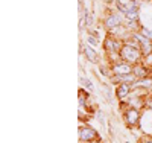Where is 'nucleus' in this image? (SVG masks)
<instances>
[{"instance_id": "nucleus-5", "label": "nucleus", "mask_w": 152, "mask_h": 143, "mask_svg": "<svg viewBox=\"0 0 152 143\" xmlns=\"http://www.w3.org/2000/svg\"><path fill=\"white\" fill-rule=\"evenodd\" d=\"M123 113V120L126 123V126L129 128H135L138 125V122H140V117H142V113L138 108H134V107H128Z\"/></svg>"}, {"instance_id": "nucleus-11", "label": "nucleus", "mask_w": 152, "mask_h": 143, "mask_svg": "<svg viewBox=\"0 0 152 143\" xmlns=\"http://www.w3.org/2000/svg\"><path fill=\"white\" fill-rule=\"evenodd\" d=\"M132 73H134V76L137 78V79H143V78L152 76V69L146 67L143 62H140V64H137V66H134Z\"/></svg>"}, {"instance_id": "nucleus-14", "label": "nucleus", "mask_w": 152, "mask_h": 143, "mask_svg": "<svg viewBox=\"0 0 152 143\" xmlns=\"http://www.w3.org/2000/svg\"><path fill=\"white\" fill-rule=\"evenodd\" d=\"M138 32H140L142 35H145V37L148 38V40H151V41H152V31H149V29H146V28H145V26H142Z\"/></svg>"}, {"instance_id": "nucleus-17", "label": "nucleus", "mask_w": 152, "mask_h": 143, "mask_svg": "<svg viewBox=\"0 0 152 143\" xmlns=\"http://www.w3.org/2000/svg\"><path fill=\"white\" fill-rule=\"evenodd\" d=\"M88 143H100V140H96V142H88Z\"/></svg>"}, {"instance_id": "nucleus-13", "label": "nucleus", "mask_w": 152, "mask_h": 143, "mask_svg": "<svg viewBox=\"0 0 152 143\" xmlns=\"http://www.w3.org/2000/svg\"><path fill=\"white\" fill-rule=\"evenodd\" d=\"M85 43H87L88 46H91V47H94V49H96V47L100 44V40H97L96 37H93V35L88 34V35H87V38H85Z\"/></svg>"}, {"instance_id": "nucleus-9", "label": "nucleus", "mask_w": 152, "mask_h": 143, "mask_svg": "<svg viewBox=\"0 0 152 143\" xmlns=\"http://www.w3.org/2000/svg\"><path fill=\"white\" fill-rule=\"evenodd\" d=\"M137 81V78L134 76V73H129V75H113L111 76V79L110 82L114 85V87H117L120 84H134Z\"/></svg>"}, {"instance_id": "nucleus-10", "label": "nucleus", "mask_w": 152, "mask_h": 143, "mask_svg": "<svg viewBox=\"0 0 152 143\" xmlns=\"http://www.w3.org/2000/svg\"><path fill=\"white\" fill-rule=\"evenodd\" d=\"M131 92H132L131 84H120V85L116 87V90H114V95H116V98L119 100H125L131 96Z\"/></svg>"}, {"instance_id": "nucleus-3", "label": "nucleus", "mask_w": 152, "mask_h": 143, "mask_svg": "<svg viewBox=\"0 0 152 143\" xmlns=\"http://www.w3.org/2000/svg\"><path fill=\"white\" fill-rule=\"evenodd\" d=\"M104 52L105 55H111V54H120V50L123 47V41L122 40H117L108 34H105L104 37Z\"/></svg>"}, {"instance_id": "nucleus-6", "label": "nucleus", "mask_w": 152, "mask_h": 143, "mask_svg": "<svg viewBox=\"0 0 152 143\" xmlns=\"http://www.w3.org/2000/svg\"><path fill=\"white\" fill-rule=\"evenodd\" d=\"M79 140L82 143H88V142H96L100 139L94 128H91L90 125H81L79 126Z\"/></svg>"}, {"instance_id": "nucleus-2", "label": "nucleus", "mask_w": 152, "mask_h": 143, "mask_svg": "<svg viewBox=\"0 0 152 143\" xmlns=\"http://www.w3.org/2000/svg\"><path fill=\"white\" fill-rule=\"evenodd\" d=\"M122 24H123V17L114 8H108L104 18H102V28L107 32H110V31L119 28V26H122Z\"/></svg>"}, {"instance_id": "nucleus-1", "label": "nucleus", "mask_w": 152, "mask_h": 143, "mask_svg": "<svg viewBox=\"0 0 152 143\" xmlns=\"http://www.w3.org/2000/svg\"><path fill=\"white\" fill-rule=\"evenodd\" d=\"M120 58H122V61H126V62L132 64V66H137V64H140L143 61V54L138 47H132L129 44L123 43V47L120 50Z\"/></svg>"}, {"instance_id": "nucleus-4", "label": "nucleus", "mask_w": 152, "mask_h": 143, "mask_svg": "<svg viewBox=\"0 0 152 143\" xmlns=\"http://www.w3.org/2000/svg\"><path fill=\"white\" fill-rule=\"evenodd\" d=\"M79 54L85 56V59L91 64H100V55L97 50L91 46H88L85 41H79Z\"/></svg>"}, {"instance_id": "nucleus-15", "label": "nucleus", "mask_w": 152, "mask_h": 143, "mask_svg": "<svg viewBox=\"0 0 152 143\" xmlns=\"http://www.w3.org/2000/svg\"><path fill=\"white\" fill-rule=\"evenodd\" d=\"M146 67H149V69H152V54H149V55H146V56H143V61H142Z\"/></svg>"}, {"instance_id": "nucleus-7", "label": "nucleus", "mask_w": 152, "mask_h": 143, "mask_svg": "<svg viewBox=\"0 0 152 143\" xmlns=\"http://www.w3.org/2000/svg\"><path fill=\"white\" fill-rule=\"evenodd\" d=\"M131 35H132L134 40L138 43V46H140V50H142L143 56L152 54V41H151V40H148V38H146L145 35H142L140 32H132Z\"/></svg>"}, {"instance_id": "nucleus-8", "label": "nucleus", "mask_w": 152, "mask_h": 143, "mask_svg": "<svg viewBox=\"0 0 152 143\" xmlns=\"http://www.w3.org/2000/svg\"><path fill=\"white\" fill-rule=\"evenodd\" d=\"M111 73L113 75H129L134 70V66L126 61H119L116 64H111Z\"/></svg>"}, {"instance_id": "nucleus-16", "label": "nucleus", "mask_w": 152, "mask_h": 143, "mask_svg": "<svg viewBox=\"0 0 152 143\" xmlns=\"http://www.w3.org/2000/svg\"><path fill=\"white\" fill-rule=\"evenodd\" d=\"M142 143H152V137H145V139H142Z\"/></svg>"}, {"instance_id": "nucleus-12", "label": "nucleus", "mask_w": 152, "mask_h": 143, "mask_svg": "<svg viewBox=\"0 0 152 143\" xmlns=\"http://www.w3.org/2000/svg\"><path fill=\"white\" fill-rule=\"evenodd\" d=\"M79 84H81V87H84L85 90H88V92H94V84L91 82V79H88V78H85V76H79Z\"/></svg>"}, {"instance_id": "nucleus-18", "label": "nucleus", "mask_w": 152, "mask_h": 143, "mask_svg": "<svg viewBox=\"0 0 152 143\" xmlns=\"http://www.w3.org/2000/svg\"><path fill=\"white\" fill-rule=\"evenodd\" d=\"M123 143H131V142H129V140H125V142H123Z\"/></svg>"}]
</instances>
